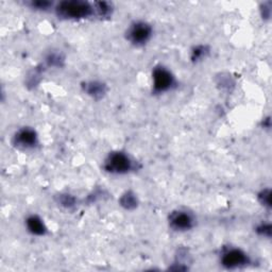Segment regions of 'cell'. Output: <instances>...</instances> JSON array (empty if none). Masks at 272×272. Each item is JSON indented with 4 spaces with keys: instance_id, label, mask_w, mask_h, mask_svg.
<instances>
[{
    "instance_id": "6da1fadb",
    "label": "cell",
    "mask_w": 272,
    "mask_h": 272,
    "mask_svg": "<svg viewBox=\"0 0 272 272\" xmlns=\"http://www.w3.org/2000/svg\"><path fill=\"white\" fill-rule=\"evenodd\" d=\"M54 12L64 21H83L95 16L94 4L83 0H64L54 6Z\"/></svg>"
},
{
    "instance_id": "7a4b0ae2",
    "label": "cell",
    "mask_w": 272,
    "mask_h": 272,
    "mask_svg": "<svg viewBox=\"0 0 272 272\" xmlns=\"http://www.w3.org/2000/svg\"><path fill=\"white\" fill-rule=\"evenodd\" d=\"M102 167L110 174H127L136 169V162L124 151H113L105 158Z\"/></svg>"
},
{
    "instance_id": "3957f363",
    "label": "cell",
    "mask_w": 272,
    "mask_h": 272,
    "mask_svg": "<svg viewBox=\"0 0 272 272\" xmlns=\"http://www.w3.org/2000/svg\"><path fill=\"white\" fill-rule=\"evenodd\" d=\"M153 35V28L149 23L136 21L132 23L126 31L127 41L135 47H142L151 40Z\"/></svg>"
},
{
    "instance_id": "277c9868",
    "label": "cell",
    "mask_w": 272,
    "mask_h": 272,
    "mask_svg": "<svg viewBox=\"0 0 272 272\" xmlns=\"http://www.w3.org/2000/svg\"><path fill=\"white\" fill-rule=\"evenodd\" d=\"M176 85V77L173 73L162 65L157 66L152 70V90L154 94H164L169 92Z\"/></svg>"
},
{
    "instance_id": "5b68a950",
    "label": "cell",
    "mask_w": 272,
    "mask_h": 272,
    "mask_svg": "<svg viewBox=\"0 0 272 272\" xmlns=\"http://www.w3.org/2000/svg\"><path fill=\"white\" fill-rule=\"evenodd\" d=\"M249 255L239 248H225L220 255V264L226 269H238L250 264Z\"/></svg>"
},
{
    "instance_id": "8992f818",
    "label": "cell",
    "mask_w": 272,
    "mask_h": 272,
    "mask_svg": "<svg viewBox=\"0 0 272 272\" xmlns=\"http://www.w3.org/2000/svg\"><path fill=\"white\" fill-rule=\"evenodd\" d=\"M40 144L36 131L30 127H24L14 133L12 146L20 150H32Z\"/></svg>"
},
{
    "instance_id": "52a82bcc",
    "label": "cell",
    "mask_w": 272,
    "mask_h": 272,
    "mask_svg": "<svg viewBox=\"0 0 272 272\" xmlns=\"http://www.w3.org/2000/svg\"><path fill=\"white\" fill-rule=\"evenodd\" d=\"M168 223L169 228L176 232H186L196 225V218L187 209H176L170 213Z\"/></svg>"
},
{
    "instance_id": "ba28073f",
    "label": "cell",
    "mask_w": 272,
    "mask_h": 272,
    "mask_svg": "<svg viewBox=\"0 0 272 272\" xmlns=\"http://www.w3.org/2000/svg\"><path fill=\"white\" fill-rule=\"evenodd\" d=\"M26 229L35 236H45L48 233V228L44 220L37 215H30L25 221Z\"/></svg>"
},
{
    "instance_id": "9c48e42d",
    "label": "cell",
    "mask_w": 272,
    "mask_h": 272,
    "mask_svg": "<svg viewBox=\"0 0 272 272\" xmlns=\"http://www.w3.org/2000/svg\"><path fill=\"white\" fill-rule=\"evenodd\" d=\"M85 94L90 96L94 99H101L105 94H107V86L104 83L98 81H90L84 83L82 85Z\"/></svg>"
},
{
    "instance_id": "30bf717a",
    "label": "cell",
    "mask_w": 272,
    "mask_h": 272,
    "mask_svg": "<svg viewBox=\"0 0 272 272\" xmlns=\"http://www.w3.org/2000/svg\"><path fill=\"white\" fill-rule=\"evenodd\" d=\"M94 9H95V15H97V16L101 18L110 17L113 12L112 4L105 3V2L94 3Z\"/></svg>"
},
{
    "instance_id": "8fae6325",
    "label": "cell",
    "mask_w": 272,
    "mask_h": 272,
    "mask_svg": "<svg viewBox=\"0 0 272 272\" xmlns=\"http://www.w3.org/2000/svg\"><path fill=\"white\" fill-rule=\"evenodd\" d=\"M119 202H120V205L124 206L126 209H133L138 206V203H139L136 196L131 191H127L126 193H124L123 197L120 198Z\"/></svg>"
},
{
    "instance_id": "7c38bea8",
    "label": "cell",
    "mask_w": 272,
    "mask_h": 272,
    "mask_svg": "<svg viewBox=\"0 0 272 272\" xmlns=\"http://www.w3.org/2000/svg\"><path fill=\"white\" fill-rule=\"evenodd\" d=\"M209 52L208 48L206 46H203V45H198L191 50V55L190 59L193 63H198L199 61H202V60L207 55Z\"/></svg>"
},
{
    "instance_id": "4fadbf2b",
    "label": "cell",
    "mask_w": 272,
    "mask_h": 272,
    "mask_svg": "<svg viewBox=\"0 0 272 272\" xmlns=\"http://www.w3.org/2000/svg\"><path fill=\"white\" fill-rule=\"evenodd\" d=\"M28 6L35 11H48L51 8L54 9L53 4L50 2H46V0H44V2H31L28 4Z\"/></svg>"
},
{
    "instance_id": "5bb4252c",
    "label": "cell",
    "mask_w": 272,
    "mask_h": 272,
    "mask_svg": "<svg viewBox=\"0 0 272 272\" xmlns=\"http://www.w3.org/2000/svg\"><path fill=\"white\" fill-rule=\"evenodd\" d=\"M259 199L262 203V205L270 207V203H271V192L270 189H263L260 193H259Z\"/></svg>"
},
{
    "instance_id": "9a60e30c",
    "label": "cell",
    "mask_w": 272,
    "mask_h": 272,
    "mask_svg": "<svg viewBox=\"0 0 272 272\" xmlns=\"http://www.w3.org/2000/svg\"><path fill=\"white\" fill-rule=\"evenodd\" d=\"M59 203L68 208V207H71L72 205H74L75 199L70 195H61V196H60Z\"/></svg>"
},
{
    "instance_id": "2e32d148",
    "label": "cell",
    "mask_w": 272,
    "mask_h": 272,
    "mask_svg": "<svg viewBox=\"0 0 272 272\" xmlns=\"http://www.w3.org/2000/svg\"><path fill=\"white\" fill-rule=\"evenodd\" d=\"M256 231H258L261 235H264L266 237H270V235H271V225L269 223H262Z\"/></svg>"
},
{
    "instance_id": "e0dca14e",
    "label": "cell",
    "mask_w": 272,
    "mask_h": 272,
    "mask_svg": "<svg viewBox=\"0 0 272 272\" xmlns=\"http://www.w3.org/2000/svg\"><path fill=\"white\" fill-rule=\"evenodd\" d=\"M61 61H63V60H62V57L60 56L59 54H54V53H52V54H49V55L47 56V63H48L49 65H52V66H60V62H61Z\"/></svg>"
}]
</instances>
